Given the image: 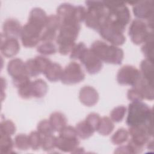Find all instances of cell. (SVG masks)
Segmentation results:
<instances>
[{
    "label": "cell",
    "instance_id": "48",
    "mask_svg": "<svg viewBox=\"0 0 154 154\" xmlns=\"http://www.w3.org/2000/svg\"><path fill=\"white\" fill-rule=\"evenodd\" d=\"M114 152L116 153H131L128 145L119 147L116 149Z\"/></svg>",
    "mask_w": 154,
    "mask_h": 154
},
{
    "label": "cell",
    "instance_id": "26",
    "mask_svg": "<svg viewBox=\"0 0 154 154\" xmlns=\"http://www.w3.org/2000/svg\"><path fill=\"white\" fill-rule=\"evenodd\" d=\"M75 129L78 137L83 140L89 138L95 132L85 120L78 123Z\"/></svg>",
    "mask_w": 154,
    "mask_h": 154
},
{
    "label": "cell",
    "instance_id": "22",
    "mask_svg": "<svg viewBox=\"0 0 154 154\" xmlns=\"http://www.w3.org/2000/svg\"><path fill=\"white\" fill-rule=\"evenodd\" d=\"M63 71V69L60 64L52 62L43 74L49 81L56 82L61 80Z\"/></svg>",
    "mask_w": 154,
    "mask_h": 154
},
{
    "label": "cell",
    "instance_id": "44",
    "mask_svg": "<svg viewBox=\"0 0 154 154\" xmlns=\"http://www.w3.org/2000/svg\"><path fill=\"white\" fill-rule=\"evenodd\" d=\"M87 13V10L85 7L81 5H78L75 7V13H74V19L78 23H81L84 22Z\"/></svg>",
    "mask_w": 154,
    "mask_h": 154
},
{
    "label": "cell",
    "instance_id": "1",
    "mask_svg": "<svg viewBox=\"0 0 154 154\" xmlns=\"http://www.w3.org/2000/svg\"><path fill=\"white\" fill-rule=\"evenodd\" d=\"M126 123L129 127H145L153 137V111L143 102L134 101L129 104Z\"/></svg>",
    "mask_w": 154,
    "mask_h": 154
},
{
    "label": "cell",
    "instance_id": "15",
    "mask_svg": "<svg viewBox=\"0 0 154 154\" xmlns=\"http://www.w3.org/2000/svg\"><path fill=\"white\" fill-rule=\"evenodd\" d=\"M99 94L97 90L91 86H84L81 88L79 93L80 102L87 106L95 105L99 100Z\"/></svg>",
    "mask_w": 154,
    "mask_h": 154
},
{
    "label": "cell",
    "instance_id": "7",
    "mask_svg": "<svg viewBox=\"0 0 154 154\" xmlns=\"http://www.w3.org/2000/svg\"><path fill=\"white\" fill-rule=\"evenodd\" d=\"M43 29L28 22L22 26L20 38L25 48H34L40 42V36Z\"/></svg>",
    "mask_w": 154,
    "mask_h": 154
},
{
    "label": "cell",
    "instance_id": "40",
    "mask_svg": "<svg viewBox=\"0 0 154 154\" xmlns=\"http://www.w3.org/2000/svg\"><path fill=\"white\" fill-rule=\"evenodd\" d=\"M87 49V46L83 42H79L75 45L70 54V58L72 60H79L83 53Z\"/></svg>",
    "mask_w": 154,
    "mask_h": 154
},
{
    "label": "cell",
    "instance_id": "31",
    "mask_svg": "<svg viewBox=\"0 0 154 154\" xmlns=\"http://www.w3.org/2000/svg\"><path fill=\"white\" fill-rule=\"evenodd\" d=\"M61 22L57 14H51L48 16L44 29L57 32L60 29Z\"/></svg>",
    "mask_w": 154,
    "mask_h": 154
},
{
    "label": "cell",
    "instance_id": "39",
    "mask_svg": "<svg viewBox=\"0 0 154 154\" xmlns=\"http://www.w3.org/2000/svg\"><path fill=\"white\" fill-rule=\"evenodd\" d=\"M15 124L11 120H4L0 124V134L12 135L16 132Z\"/></svg>",
    "mask_w": 154,
    "mask_h": 154
},
{
    "label": "cell",
    "instance_id": "19",
    "mask_svg": "<svg viewBox=\"0 0 154 154\" xmlns=\"http://www.w3.org/2000/svg\"><path fill=\"white\" fill-rule=\"evenodd\" d=\"M79 144L78 137L70 138L59 136L57 137L56 147L63 152L73 153Z\"/></svg>",
    "mask_w": 154,
    "mask_h": 154
},
{
    "label": "cell",
    "instance_id": "13",
    "mask_svg": "<svg viewBox=\"0 0 154 154\" xmlns=\"http://www.w3.org/2000/svg\"><path fill=\"white\" fill-rule=\"evenodd\" d=\"M130 140L140 146L144 147L152 136L144 126H131L129 128Z\"/></svg>",
    "mask_w": 154,
    "mask_h": 154
},
{
    "label": "cell",
    "instance_id": "6",
    "mask_svg": "<svg viewBox=\"0 0 154 154\" xmlns=\"http://www.w3.org/2000/svg\"><path fill=\"white\" fill-rule=\"evenodd\" d=\"M128 34L132 43L139 45L143 43L150 35H153V29L149 27L146 22L136 19L131 22Z\"/></svg>",
    "mask_w": 154,
    "mask_h": 154
},
{
    "label": "cell",
    "instance_id": "11",
    "mask_svg": "<svg viewBox=\"0 0 154 154\" xmlns=\"http://www.w3.org/2000/svg\"><path fill=\"white\" fill-rule=\"evenodd\" d=\"M140 77L141 73L135 67L126 65L119 70L117 74V81L120 85H128L132 87Z\"/></svg>",
    "mask_w": 154,
    "mask_h": 154
},
{
    "label": "cell",
    "instance_id": "16",
    "mask_svg": "<svg viewBox=\"0 0 154 154\" xmlns=\"http://www.w3.org/2000/svg\"><path fill=\"white\" fill-rule=\"evenodd\" d=\"M1 38V52L2 54L7 57L11 58L16 55L19 52L20 45L16 38Z\"/></svg>",
    "mask_w": 154,
    "mask_h": 154
},
{
    "label": "cell",
    "instance_id": "14",
    "mask_svg": "<svg viewBox=\"0 0 154 154\" xmlns=\"http://www.w3.org/2000/svg\"><path fill=\"white\" fill-rule=\"evenodd\" d=\"M3 35L5 38L20 37L22 26L19 20L14 18L7 19L3 23Z\"/></svg>",
    "mask_w": 154,
    "mask_h": 154
},
{
    "label": "cell",
    "instance_id": "30",
    "mask_svg": "<svg viewBox=\"0 0 154 154\" xmlns=\"http://www.w3.org/2000/svg\"><path fill=\"white\" fill-rule=\"evenodd\" d=\"M141 51L144 55L146 59L153 62V34L150 35L143 43Z\"/></svg>",
    "mask_w": 154,
    "mask_h": 154
},
{
    "label": "cell",
    "instance_id": "21",
    "mask_svg": "<svg viewBox=\"0 0 154 154\" xmlns=\"http://www.w3.org/2000/svg\"><path fill=\"white\" fill-rule=\"evenodd\" d=\"M48 16L46 12L41 8L35 7L29 13L28 22L36 25L44 29Z\"/></svg>",
    "mask_w": 154,
    "mask_h": 154
},
{
    "label": "cell",
    "instance_id": "38",
    "mask_svg": "<svg viewBox=\"0 0 154 154\" xmlns=\"http://www.w3.org/2000/svg\"><path fill=\"white\" fill-rule=\"evenodd\" d=\"M126 111V108L123 105L115 107L110 112V119L114 122H121L125 117Z\"/></svg>",
    "mask_w": 154,
    "mask_h": 154
},
{
    "label": "cell",
    "instance_id": "35",
    "mask_svg": "<svg viewBox=\"0 0 154 154\" xmlns=\"http://www.w3.org/2000/svg\"><path fill=\"white\" fill-rule=\"evenodd\" d=\"M37 129L42 136L53 135L55 132L49 120L46 119L42 120L38 123Z\"/></svg>",
    "mask_w": 154,
    "mask_h": 154
},
{
    "label": "cell",
    "instance_id": "10",
    "mask_svg": "<svg viewBox=\"0 0 154 154\" xmlns=\"http://www.w3.org/2000/svg\"><path fill=\"white\" fill-rule=\"evenodd\" d=\"M85 79V73L81 65L75 61L70 62L63 69L61 81L63 84L73 85Z\"/></svg>",
    "mask_w": 154,
    "mask_h": 154
},
{
    "label": "cell",
    "instance_id": "42",
    "mask_svg": "<svg viewBox=\"0 0 154 154\" xmlns=\"http://www.w3.org/2000/svg\"><path fill=\"white\" fill-rule=\"evenodd\" d=\"M101 117L99 114L96 112L90 113L85 118L86 122L93 128L94 131H97L99 124L100 123Z\"/></svg>",
    "mask_w": 154,
    "mask_h": 154
},
{
    "label": "cell",
    "instance_id": "27",
    "mask_svg": "<svg viewBox=\"0 0 154 154\" xmlns=\"http://www.w3.org/2000/svg\"><path fill=\"white\" fill-rule=\"evenodd\" d=\"M114 128V125L112 120L105 116L101 118L96 131L103 136H107L113 131Z\"/></svg>",
    "mask_w": 154,
    "mask_h": 154
},
{
    "label": "cell",
    "instance_id": "3",
    "mask_svg": "<svg viewBox=\"0 0 154 154\" xmlns=\"http://www.w3.org/2000/svg\"><path fill=\"white\" fill-rule=\"evenodd\" d=\"M81 29V25L75 23H63L55 39L58 51L61 55H66L70 53L75 44Z\"/></svg>",
    "mask_w": 154,
    "mask_h": 154
},
{
    "label": "cell",
    "instance_id": "4",
    "mask_svg": "<svg viewBox=\"0 0 154 154\" xmlns=\"http://www.w3.org/2000/svg\"><path fill=\"white\" fill-rule=\"evenodd\" d=\"M90 49L102 60L108 64H121L124 57L123 51L117 46L108 45L101 40H96Z\"/></svg>",
    "mask_w": 154,
    "mask_h": 154
},
{
    "label": "cell",
    "instance_id": "9",
    "mask_svg": "<svg viewBox=\"0 0 154 154\" xmlns=\"http://www.w3.org/2000/svg\"><path fill=\"white\" fill-rule=\"evenodd\" d=\"M100 35L106 41L114 46L122 45L126 41L124 32L106 20L98 31Z\"/></svg>",
    "mask_w": 154,
    "mask_h": 154
},
{
    "label": "cell",
    "instance_id": "23",
    "mask_svg": "<svg viewBox=\"0 0 154 154\" xmlns=\"http://www.w3.org/2000/svg\"><path fill=\"white\" fill-rule=\"evenodd\" d=\"M52 126L55 131L60 132L63 128L67 126V119L65 115L61 112H54L49 117V119Z\"/></svg>",
    "mask_w": 154,
    "mask_h": 154
},
{
    "label": "cell",
    "instance_id": "43",
    "mask_svg": "<svg viewBox=\"0 0 154 154\" xmlns=\"http://www.w3.org/2000/svg\"><path fill=\"white\" fill-rule=\"evenodd\" d=\"M34 59L36 62L41 73L43 74L52 63L49 58L43 56H37Z\"/></svg>",
    "mask_w": 154,
    "mask_h": 154
},
{
    "label": "cell",
    "instance_id": "8",
    "mask_svg": "<svg viewBox=\"0 0 154 154\" xmlns=\"http://www.w3.org/2000/svg\"><path fill=\"white\" fill-rule=\"evenodd\" d=\"M133 4L132 11L135 17L140 20H146L149 27L153 29V1H142L131 2Z\"/></svg>",
    "mask_w": 154,
    "mask_h": 154
},
{
    "label": "cell",
    "instance_id": "29",
    "mask_svg": "<svg viewBox=\"0 0 154 154\" xmlns=\"http://www.w3.org/2000/svg\"><path fill=\"white\" fill-rule=\"evenodd\" d=\"M129 132L125 128H119L111 137V141L115 145H122L129 138Z\"/></svg>",
    "mask_w": 154,
    "mask_h": 154
},
{
    "label": "cell",
    "instance_id": "12",
    "mask_svg": "<svg viewBox=\"0 0 154 154\" xmlns=\"http://www.w3.org/2000/svg\"><path fill=\"white\" fill-rule=\"evenodd\" d=\"M79 60L89 74H96L102 69V60L90 49H87Z\"/></svg>",
    "mask_w": 154,
    "mask_h": 154
},
{
    "label": "cell",
    "instance_id": "32",
    "mask_svg": "<svg viewBox=\"0 0 154 154\" xmlns=\"http://www.w3.org/2000/svg\"><path fill=\"white\" fill-rule=\"evenodd\" d=\"M25 72L29 77H36L42 73L34 58H30L25 62Z\"/></svg>",
    "mask_w": 154,
    "mask_h": 154
},
{
    "label": "cell",
    "instance_id": "17",
    "mask_svg": "<svg viewBox=\"0 0 154 154\" xmlns=\"http://www.w3.org/2000/svg\"><path fill=\"white\" fill-rule=\"evenodd\" d=\"M132 87L135 88L140 93L143 99L149 100H153V84H152L147 81L146 79L142 77L141 75L138 81L134 86H132Z\"/></svg>",
    "mask_w": 154,
    "mask_h": 154
},
{
    "label": "cell",
    "instance_id": "34",
    "mask_svg": "<svg viewBox=\"0 0 154 154\" xmlns=\"http://www.w3.org/2000/svg\"><path fill=\"white\" fill-rule=\"evenodd\" d=\"M37 51L45 55L55 54L57 51V48L53 42H43L37 48Z\"/></svg>",
    "mask_w": 154,
    "mask_h": 154
},
{
    "label": "cell",
    "instance_id": "5",
    "mask_svg": "<svg viewBox=\"0 0 154 154\" xmlns=\"http://www.w3.org/2000/svg\"><path fill=\"white\" fill-rule=\"evenodd\" d=\"M87 6L85 19V25L91 29L98 31L106 19L107 10L103 1H87Z\"/></svg>",
    "mask_w": 154,
    "mask_h": 154
},
{
    "label": "cell",
    "instance_id": "46",
    "mask_svg": "<svg viewBox=\"0 0 154 154\" xmlns=\"http://www.w3.org/2000/svg\"><path fill=\"white\" fill-rule=\"evenodd\" d=\"M127 97L128 100H129L131 102L142 101L143 100L140 93L133 87L128 90L127 93Z\"/></svg>",
    "mask_w": 154,
    "mask_h": 154
},
{
    "label": "cell",
    "instance_id": "47",
    "mask_svg": "<svg viewBox=\"0 0 154 154\" xmlns=\"http://www.w3.org/2000/svg\"><path fill=\"white\" fill-rule=\"evenodd\" d=\"M12 79H13V84L17 88H19L21 86L31 81L29 79V76H28L27 75H22L20 76H19L15 78H12Z\"/></svg>",
    "mask_w": 154,
    "mask_h": 154
},
{
    "label": "cell",
    "instance_id": "41",
    "mask_svg": "<svg viewBox=\"0 0 154 154\" xmlns=\"http://www.w3.org/2000/svg\"><path fill=\"white\" fill-rule=\"evenodd\" d=\"M31 82L32 81H29L17 88L18 94L21 98L23 99H28L32 97Z\"/></svg>",
    "mask_w": 154,
    "mask_h": 154
},
{
    "label": "cell",
    "instance_id": "2",
    "mask_svg": "<svg viewBox=\"0 0 154 154\" xmlns=\"http://www.w3.org/2000/svg\"><path fill=\"white\" fill-rule=\"evenodd\" d=\"M107 10L106 21L122 31H125L126 26L129 23L131 13L124 2L103 1Z\"/></svg>",
    "mask_w": 154,
    "mask_h": 154
},
{
    "label": "cell",
    "instance_id": "37",
    "mask_svg": "<svg viewBox=\"0 0 154 154\" xmlns=\"http://www.w3.org/2000/svg\"><path fill=\"white\" fill-rule=\"evenodd\" d=\"M57 137L53 135L43 136L41 147L43 150L50 152L56 147Z\"/></svg>",
    "mask_w": 154,
    "mask_h": 154
},
{
    "label": "cell",
    "instance_id": "36",
    "mask_svg": "<svg viewBox=\"0 0 154 154\" xmlns=\"http://www.w3.org/2000/svg\"><path fill=\"white\" fill-rule=\"evenodd\" d=\"M43 136L38 131H32L28 135L30 148L33 150L39 149L42 145Z\"/></svg>",
    "mask_w": 154,
    "mask_h": 154
},
{
    "label": "cell",
    "instance_id": "33",
    "mask_svg": "<svg viewBox=\"0 0 154 154\" xmlns=\"http://www.w3.org/2000/svg\"><path fill=\"white\" fill-rule=\"evenodd\" d=\"M14 146L20 150H27L30 148L28 135L25 134H17L14 138Z\"/></svg>",
    "mask_w": 154,
    "mask_h": 154
},
{
    "label": "cell",
    "instance_id": "28",
    "mask_svg": "<svg viewBox=\"0 0 154 154\" xmlns=\"http://www.w3.org/2000/svg\"><path fill=\"white\" fill-rule=\"evenodd\" d=\"M0 135V153L2 154L11 153L14 143L11 136L1 134Z\"/></svg>",
    "mask_w": 154,
    "mask_h": 154
},
{
    "label": "cell",
    "instance_id": "45",
    "mask_svg": "<svg viewBox=\"0 0 154 154\" xmlns=\"http://www.w3.org/2000/svg\"><path fill=\"white\" fill-rule=\"evenodd\" d=\"M56 38L57 32L43 29L40 36V41L43 42H52Z\"/></svg>",
    "mask_w": 154,
    "mask_h": 154
},
{
    "label": "cell",
    "instance_id": "25",
    "mask_svg": "<svg viewBox=\"0 0 154 154\" xmlns=\"http://www.w3.org/2000/svg\"><path fill=\"white\" fill-rule=\"evenodd\" d=\"M152 61L147 59L143 60L140 63V73L144 79L153 84V66Z\"/></svg>",
    "mask_w": 154,
    "mask_h": 154
},
{
    "label": "cell",
    "instance_id": "24",
    "mask_svg": "<svg viewBox=\"0 0 154 154\" xmlns=\"http://www.w3.org/2000/svg\"><path fill=\"white\" fill-rule=\"evenodd\" d=\"M32 97L37 99L44 97L48 90L47 83L42 79H37L31 82Z\"/></svg>",
    "mask_w": 154,
    "mask_h": 154
},
{
    "label": "cell",
    "instance_id": "20",
    "mask_svg": "<svg viewBox=\"0 0 154 154\" xmlns=\"http://www.w3.org/2000/svg\"><path fill=\"white\" fill-rule=\"evenodd\" d=\"M7 72L12 78L27 75L25 72V63L20 58H13L8 62L7 64Z\"/></svg>",
    "mask_w": 154,
    "mask_h": 154
},
{
    "label": "cell",
    "instance_id": "18",
    "mask_svg": "<svg viewBox=\"0 0 154 154\" xmlns=\"http://www.w3.org/2000/svg\"><path fill=\"white\" fill-rule=\"evenodd\" d=\"M75 5L70 3H63L60 5L57 9V15L60 17L61 23H78L74 19ZM79 24V23H78Z\"/></svg>",
    "mask_w": 154,
    "mask_h": 154
}]
</instances>
